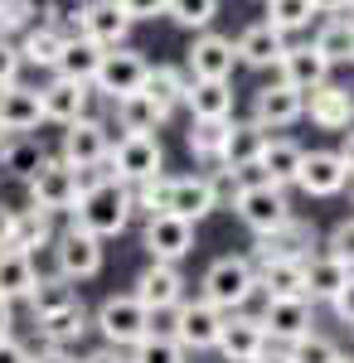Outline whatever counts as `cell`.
<instances>
[{
	"label": "cell",
	"instance_id": "26",
	"mask_svg": "<svg viewBox=\"0 0 354 363\" xmlns=\"http://www.w3.org/2000/svg\"><path fill=\"white\" fill-rule=\"evenodd\" d=\"M233 54H238V63H247V68H277V58L286 54V34L272 29L267 20H257V25H247L243 34H238Z\"/></svg>",
	"mask_w": 354,
	"mask_h": 363
},
{
	"label": "cell",
	"instance_id": "24",
	"mask_svg": "<svg viewBox=\"0 0 354 363\" xmlns=\"http://www.w3.org/2000/svg\"><path fill=\"white\" fill-rule=\"evenodd\" d=\"M165 213H175V218H185V223L209 218V213H214V189H209V179H204V174H180V179H170Z\"/></svg>",
	"mask_w": 354,
	"mask_h": 363
},
{
	"label": "cell",
	"instance_id": "19",
	"mask_svg": "<svg viewBox=\"0 0 354 363\" xmlns=\"http://www.w3.org/2000/svg\"><path fill=\"white\" fill-rule=\"evenodd\" d=\"M301 112H306V97L286 83H272V87H257L252 92V121L262 131H281V126L301 121Z\"/></svg>",
	"mask_w": 354,
	"mask_h": 363
},
{
	"label": "cell",
	"instance_id": "61",
	"mask_svg": "<svg viewBox=\"0 0 354 363\" xmlns=\"http://www.w3.org/2000/svg\"><path fill=\"white\" fill-rule=\"evenodd\" d=\"M350 20H354V0H350Z\"/></svg>",
	"mask_w": 354,
	"mask_h": 363
},
{
	"label": "cell",
	"instance_id": "8",
	"mask_svg": "<svg viewBox=\"0 0 354 363\" xmlns=\"http://www.w3.org/2000/svg\"><path fill=\"white\" fill-rule=\"evenodd\" d=\"M54 262H58V277L63 281H87L102 272V238H92L87 228L68 223L63 233H54Z\"/></svg>",
	"mask_w": 354,
	"mask_h": 363
},
{
	"label": "cell",
	"instance_id": "43",
	"mask_svg": "<svg viewBox=\"0 0 354 363\" xmlns=\"http://www.w3.org/2000/svg\"><path fill=\"white\" fill-rule=\"evenodd\" d=\"M316 5L311 0H267V25L281 29V34H296V29L311 25Z\"/></svg>",
	"mask_w": 354,
	"mask_h": 363
},
{
	"label": "cell",
	"instance_id": "33",
	"mask_svg": "<svg viewBox=\"0 0 354 363\" xmlns=\"http://www.w3.org/2000/svg\"><path fill=\"white\" fill-rule=\"evenodd\" d=\"M49 242H54V213H44V208H15L5 247H20L34 257V247H49Z\"/></svg>",
	"mask_w": 354,
	"mask_h": 363
},
{
	"label": "cell",
	"instance_id": "38",
	"mask_svg": "<svg viewBox=\"0 0 354 363\" xmlns=\"http://www.w3.org/2000/svg\"><path fill=\"white\" fill-rule=\"evenodd\" d=\"M257 286L267 296H301L306 301V281H301V262H257Z\"/></svg>",
	"mask_w": 354,
	"mask_h": 363
},
{
	"label": "cell",
	"instance_id": "6",
	"mask_svg": "<svg viewBox=\"0 0 354 363\" xmlns=\"http://www.w3.org/2000/svg\"><path fill=\"white\" fill-rule=\"evenodd\" d=\"M161 169H165L161 136H122V140H112L107 174H112V179H122L127 189L141 184V179H151V174H161Z\"/></svg>",
	"mask_w": 354,
	"mask_h": 363
},
{
	"label": "cell",
	"instance_id": "41",
	"mask_svg": "<svg viewBox=\"0 0 354 363\" xmlns=\"http://www.w3.org/2000/svg\"><path fill=\"white\" fill-rule=\"evenodd\" d=\"M185 359H190V354H185L170 335H161V330H151L141 344L127 349V363H185Z\"/></svg>",
	"mask_w": 354,
	"mask_h": 363
},
{
	"label": "cell",
	"instance_id": "49",
	"mask_svg": "<svg viewBox=\"0 0 354 363\" xmlns=\"http://www.w3.org/2000/svg\"><path fill=\"white\" fill-rule=\"evenodd\" d=\"M20 68H25L20 49H15L10 39H0V87H15V83H20Z\"/></svg>",
	"mask_w": 354,
	"mask_h": 363
},
{
	"label": "cell",
	"instance_id": "3",
	"mask_svg": "<svg viewBox=\"0 0 354 363\" xmlns=\"http://www.w3.org/2000/svg\"><path fill=\"white\" fill-rule=\"evenodd\" d=\"M102 339H107V349H132L141 339L156 330V315L141 306L136 296H107L102 306H97V320H92Z\"/></svg>",
	"mask_w": 354,
	"mask_h": 363
},
{
	"label": "cell",
	"instance_id": "22",
	"mask_svg": "<svg viewBox=\"0 0 354 363\" xmlns=\"http://www.w3.org/2000/svg\"><path fill=\"white\" fill-rule=\"evenodd\" d=\"M87 102H92V92L82 83H68V78H54L39 87V112H44V121H58V126H73L78 116H87Z\"/></svg>",
	"mask_w": 354,
	"mask_h": 363
},
{
	"label": "cell",
	"instance_id": "42",
	"mask_svg": "<svg viewBox=\"0 0 354 363\" xmlns=\"http://www.w3.org/2000/svg\"><path fill=\"white\" fill-rule=\"evenodd\" d=\"M233 121V116H228ZM228 121H190V131H185V145H190L194 160H218V150H223V136H228Z\"/></svg>",
	"mask_w": 354,
	"mask_h": 363
},
{
	"label": "cell",
	"instance_id": "23",
	"mask_svg": "<svg viewBox=\"0 0 354 363\" xmlns=\"http://www.w3.org/2000/svg\"><path fill=\"white\" fill-rule=\"evenodd\" d=\"M272 131H262L257 121H228V136H223V150H218V165L223 169H252L257 155L267 150Z\"/></svg>",
	"mask_w": 354,
	"mask_h": 363
},
{
	"label": "cell",
	"instance_id": "46",
	"mask_svg": "<svg viewBox=\"0 0 354 363\" xmlns=\"http://www.w3.org/2000/svg\"><path fill=\"white\" fill-rule=\"evenodd\" d=\"M34 25V10H29V0H0V39H10V34H25Z\"/></svg>",
	"mask_w": 354,
	"mask_h": 363
},
{
	"label": "cell",
	"instance_id": "52",
	"mask_svg": "<svg viewBox=\"0 0 354 363\" xmlns=\"http://www.w3.org/2000/svg\"><path fill=\"white\" fill-rule=\"evenodd\" d=\"M0 363H34V354H29L15 335H5V339H0Z\"/></svg>",
	"mask_w": 354,
	"mask_h": 363
},
{
	"label": "cell",
	"instance_id": "13",
	"mask_svg": "<svg viewBox=\"0 0 354 363\" xmlns=\"http://www.w3.org/2000/svg\"><path fill=\"white\" fill-rule=\"evenodd\" d=\"M141 247L151 252V262H175L180 267V257H190L194 247V223L175 218V213H156V218L141 223Z\"/></svg>",
	"mask_w": 354,
	"mask_h": 363
},
{
	"label": "cell",
	"instance_id": "50",
	"mask_svg": "<svg viewBox=\"0 0 354 363\" xmlns=\"http://www.w3.org/2000/svg\"><path fill=\"white\" fill-rule=\"evenodd\" d=\"M117 10L136 25V20H156V15H165V0H117Z\"/></svg>",
	"mask_w": 354,
	"mask_h": 363
},
{
	"label": "cell",
	"instance_id": "2",
	"mask_svg": "<svg viewBox=\"0 0 354 363\" xmlns=\"http://www.w3.org/2000/svg\"><path fill=\"white\" fill-rule=\"evenodd\" d=\"M252 291H257V272H252V262L247 257H218L209 262V272H204V296L199 301H209L214 310H243L252 301Z\"/></svg>",
	"mask_w": 354,
	"mask_h": 363
},
{
	"label": "cell",
	"instance_id": "40",
	"mask_svg": "<svg viewBox=\"0 0 354 363\" xmlns=\"http://www.w3.org/2000/svg\"><path fill=\"white\" fill-rule=\"evenodd\" d=\"M39 160H44V145H39L34 136H10L5 150H0V174H20V179H29V174L39 169Z\"/></svg>",
	"mask_w": 354,
	"mask_h": 363
},
{
	"label": "cell",
	"instance_id": "47",
	"mask_svg": "<svg viewBox=\"0 0 354 363\" xmlns=\"http://www.w3.org/2000/svg\"><path fill=\"white\" fill-rule=\"evenodd\" d=\"M204 179H209V189H214V208H223V203H233L238 189L247 184V169H218V174H204Z\"/></svg>",
	"mask_w": 354,
	"mask_h": 363
},
{
	"label": "cell",
	"instance_id": "5",
	"mask_svg": "<svg viewBox=\"0 0 354 363\" xmlns=\"http://www.w3.org/2000/svg\"><path fill=\"white\" fill-rule=\"evenodd\" d=\"M161 315H170V325H165L161 335H170L185 354H204V349H214V344H218L223 310H214L209 301H180L175 310H161Z\"/></svg>",
	"mask_w": 354,
	"mask_h": 363
},
{
	"label": "cell",
	"instance_id": "16",
	"mask_svg": "<svg viewBox=\"0 0 354 363\" xmlns=\"http://www.w3.org/2000/svg\"><path fill=\"white\" fill-rule=\"evenodd\" d=\"M78 25H82V39L97 44L102 54H107V49H122L127 34H132V20L117 10V0H82Z\"/></svg>",
	"mask_w": 354,
	"mask_h": 363
},
{
	"label": "cell",
	"instance_id": "45",
	"mask_svg": "<svg viewBox=\"0 0 354 363\" xmlns=\"http://www.w3.org/2000/svg\"><path fill=\"white\" fill-rule=\"evenodd\" d=\"M286 354H291V363H335L340 359V344L330 335H316V330H311V335H301L296 344H286Z\"/></svg>",
	"mask_w": 354,
	"mask_h": 363
},
{
	"label": "cell",
	"instance_id": "36",
	"mask_svg": "<svg viewBox=\"0 0 354 363\" xmlns=\"http://www.w3.org/2000/svg\"><path fill=\"white\" fill-rule=\"evenodd\" d=\"M63 44H68V39H63L54 25H29L25 34H20V44H15V49H20V58L34 63V68H54L58 54H63Z\"/></svg>",
	"mask_w": 354,
	"mask_h": 363
},
{
	"label": "cell",
	"instance_id": "10",
	"mask_svg": "<svg viewBox=\"0 0 354 363\" xmlns=\"http://www.w3.org/2000/svg\"><path fill=\"white\" fill-rule=\"evenodd\" d=\"M107 150H112V131L107 121L97 116H78L73 126H63V165L73 169H102L107 165Z\"/></svg>",
	"mask_w": 354,
	"mask_h": 363
},
{
	"label": "cell",
	"instance_id": "39",
	"mask_svg": "<svg viewBox=\"0 0 354 363\" xmlns=\"http://www.w3.org/2000/svg\"><path fill=\"white\" fill-rule=\"evenodd\" d=\"M25 301H29V310H34V320H44V315H54V310L73 306L78 291H73V281H63V277H39Z\"/></svg>",
	"mask_w": 354,
	"mask_h": 363
},
{
	"label": "cell",
	"instance_id": "7",
	"mask_svg": "<svg viewBox=\"0 0 354 363\" xmlns=\"http://www.w3.org/2000/svg\"><path fill=\"white\" fill-rule=\"evenodd\" d=\"M228 208H233V213H238V218H243L257 238H262V233H272V228H281L286 218H291L286 189H277V184H267V179H247Z\"/></svg>",
	"mask_w": 354,
	"mask_h": 363
},
{
	"label": "cell",
	"instance_id": "59",
	"mask_svg": "<svg viewBox=\"0 0 354 363\" xmlns=\"http://www.w3.org/2000/svg\"><path fill=\"white\" fill-rule=\"evenodd\" d=\"M10 218H15V208H5V203H0V247L10 242Z\"/></svg>",
	"mask_w": 354,
	"mask_h": 363
},
{
	"label": "cell",
	"instance_id": "18",
	"mask_svg": "<svg viewBox=\"0 0 354 363\" xmlns=\"http://www.w3.org/2000/svg\"><path fill=\"white\" fill-rule=\"evenodd\" d=\"M262 344H267V335H262V320H257V315H243V310H228V315H223L214 349L228 363H247L252 354H262Z\"/></svg>",
	"mask_w": 354,
	"mask_h": 363
},
{
	"label": "cell",
	"instance_id": "12",
	"mask_svg": "<svg viewBox=\"0 0 354 363\" xmlns=\"http://www.w3.org/2000/svg\"><path fill=\"white\" fill-rule=\"evenodd\" d=\"M146 58L136 54V49H107L102 54V63H97V78H92V87L107 97V102H117V97H132V92H141V83H146Z\"/></svg>",
	"mask_w": 354,
	"mask_h": 363
},
{
	"label": "cell",
	"instance_id": "31",
	"mask_svg": "<svg viewBox=\"0 0 354 363\" xmlns=\"http://www.w3.org/2000/svg\"><path fill=\"white\" fill-rule=\"evenodd\" d=\"M185 107H190L194 121H228V116H233V87L190 78V87H185Z\"/></svg>",
	"mask_w": 354,
	"mask_h": 363
},
{
	"label": "cell",
	"instance_id": "58",
	"mask_svg": "<svg viewBox=\"0 0 354 363\" xmlns=\"http://www.w3.org/2000/svg\"><path fill=\"white\" fill-rule=\"evenodd\" d=\"M10 306H15V301H5V296H0V339L10 335V325H15V310H10Z\"/></svg>",
	"mask_w": 354,
	"mask_h": 363
},
{
	"label": "cell",
	"instance_id": "11",
	"mask_svg": "<svg viewBox=\"0 0 354 363\" xmlns=\"http://www.w3.org/2000/svg\"><path fill=\"white\" fill-rule=\"evenodd\" d=\"M262 335L267 344H296L301 335H311V325H316V315H311V301H301V296H267V306H262Z\"/></svg>",
	"mask_w": 354,
	"mask_h": 363
},
{
	"label": "cell",
	"instance_id": "9",
	"mask_svg": "<svg viewBox=\"0 0 354 363\" xmlns=\"http://www.w3.org/2000/svg\"><path fill=\"white\" fill-rule=\"evenodd\" d=\"M238 68V54H233V39L228 34H214V29H199L185 54V73L199 78V83H228Z\"/></svg>",
	"mask_w": 354,
	"mask_h": 363
},
{
	"label": "cell",
	"instance_id": "1",
	"mask_svg": "<svg viewBox=\"0 0 354 363\" xmlns=\"http://www.w3.org/2000/svg\"><path fill=\"white\" fill-rule=\"evenodd\" d=\"M78 174H82V189H78V203H73V223L87 228L92 238L127 233V223H132V189L122 179H112L107 165L78 169Z\"/></svg>",
	"mask_w": 354,
	"mask_h": 363
},
{
	"label": "cell",
	"instance_id": "29",
	"mask_svg": "<svg viewBox=\"0 0 354 363\" xmlns=\"http://www.w3.org/2000/svg\"><path fill=\"white\" fill-rule=\"evenodd\" d=\"M301 281H306V301H335V291L350 281V267L335 262L330 252H321V257L301 262Z\"/></svg>",
	"mask_w": 354,
	"mask_h": 363
},
{
	"label": "cell",
	"instance_id": "30",
	"mask_svg": "<svg viewBox=\"0 0 354 363\" xmlns=\"http://www.w3.org/2000/svg\"><path fill=\"white\" fill-rule=\"evenodd\" d=\"M34 330L44 339V349H68V344H78V339L87 335V310H82V301H73V306L34 320Z\"/></svg>",
	"mask_w": 354,
	"mask_h": 363
},
{
	"label": "cell",
	"instance_id": "20",
	"mask_svg": "<svg viewBox=\"0 0 354 363\" xmlns=\"http://www.w3.org/2000/svg\"><path fill=\"white\" fill-rule=\"evenodd\" d=\"M321 131H350L354 126V92L340 83H321L316 92H306V112Z\"/></svg>",
	"mask_w": 354,
	"mask_h": 363
},
{
	"label": "cell",
	"instance_id": "37",
	"mask_svg": "<svg viewBox=\"0 0 354 363\" xmlns=\"http://www.w3.org/2000/svg\"><path fill=\"white\" fill-rule=\"evenodd\" d=\"M311 44L330 58V68H335V63H354V20L350 15H330Z\"/></svg>",
	"mask_w": 354,
	"mask_h": 363
},
{
	"label": "cell",
	"instance_id": "32",
	"mask_svg": "<svg viewBox=\"0 0 354 363\" xmlns=\"http://www.w3.org/2000/svg\"><path fill=\"white\" fill-rule=\"evenodd\" d=\"M185 87H190V73H185V68H175V63H151V68H146L141 92H146L156 107L175 112V107L185 102Z\"/></svg>",
	"mask_w": 354,
	"mask_h": 363
},
{
	"label": "cell",
	"instance_id": "51",
	"mask_svg": "<svg viewBox=\"0 0 354 363\" xmlns=\"http://www.w3.org/2000/svg\"><path fill=\"white\" fill-rule=\"evenodd\" d=\"M330 310H335V315H340L345 325H354V272H350V281H345V286L335 291V301H330Z\"/></svg>",
	"mask_w": 354,
	"mask_h": 363
},
{
	"label": "cell",
	"instance_id": "54",
	"mask_svg": "<svg viewBox=\"0 0 354 363\" xmlns=\"http://www.w3.org/2000/svg\"><path fill=\"white\" fill-rule=\"evenodd\" d=\"M335 155H340V165H345V174H350V179H354V126H350V131H345V145H340Z\"/></svg>",
	"mask_w": 354,
	"mask_h": 363
},
{
	"label": "cell",
	"instance_id": "4",
	"mask_svg": "<svg viewBox=\"0 0 354 363\" xmlns=\"http://www.w3.org/2000/svg\"><path fill=\"white\" fill-rule=\"evenodd\" d=\"M29 189V208H44V213H73L78 203V189H82V174L63 160H39V169L25 179Z\"/></svg>",
	"mask_w": 354,
	"mask_h": 363
},
{
	"label": "cell",
	"instance_id": "53",
	"mask_svg": "<svg viewBox=\"0 0 354 363\" xmlns=\"http://www.w3.org/2000/svg\"><path fill=\"white\" fill-rule=\"evenodd\" d=\"M247 363H291V354H286L281 344H262V354H252Z\"/></svg>",
	"mask_w": 354,
	"mask_h": 363
},
{
	"label": "cell",
	"instance_id": "21",
	"mask_svg": "<svg viewBox=\"0 0 354 363\" xmlns=\"http://www.w3.org/2000/svg\"><path fill=\"white\" fill-rule=\"evenodd\" d=\"M296 184L311 199H335L350 184V174H345V165H340L335 150H306V155H301V169H296Z\"/></svg>",
	"mask_w": 354,
	"mask_h": 363
},
{
	"label": "cell",
	"instance_id": "55",
	"mask_svg": "<svg viewBox=\"0 0 354 363\" xmlns=\"http://www.w3.org/2000/svg\"><path fill=\"white\" fill-rule=\"evenodd\" d=\"M78 363H127V354H122V349H97V354H87V359H78Z\"/></svg>",
	"mask_w": 354,
	"mask_h": 363
},
{
	"label": "cell",
	"instance_id": "34",
	"mask_svg": "<svg viewBox=\"0 0 354 363\" xmlns=\"http://www.w3.org/2000/svg\"><path fill=\"white\" fill-rule=\"evenodd\" d=\"M34 281H39V272H34V257L20 247H0V296L5 301H25L29 291H34Z\"/></svg>",
	"mask_w": 354,
	"mask_h": 363
},
{
	"label": "cell",
	"instance_id": "48",
	"mask_svg": "<svg viewBox=\"0 0 354 363\" xmlns=\"http://www.w3.org/2000/svg\"><path fill=\"white\" fill-rule=\"evenodd\" d=\"M326 252L335 257V262H345V267L354 272V218H345V223H335V228H330Z\"/></svg>",
	"mask_w": 354,
	"mask_h": 363
},
{
	"label": "cell",
	"instance_id": "57",
	"mask_svg": "<svg viewBox=\"0 0 354 363\" xmlns=\"http://www.w3.org/2000/svg\"><path fill=\"white\" fill-rule=\"evenodd\" d=\"M34 363H78L68 349H44V354H34Z\"/></svg>",
	"mask_w": 354,
	"mask_h": 363
},
{
	"label": "cell",
	"instance_id": "44",
	"mask_svg": "<svg viewBox=\"0 0 354 363\" xmlns=\"http://www.w3.org/2000/svg\"><path fill=\"white\" fill-rule=\"evenodd\" d=\"M165 15L185 29H209L218 15V0H165Z\"/></svg>",
	"mask_w": 354,
	"mask_h": 363
},
{
	"label": "cell",
	"instance_id": "28",
	"mask_svg": "<svg viewBox=\"0 0 354 363\" xmlns=\"http://www.w3.org/2000/svg\"><path fill=\"white\" fill-rule=\"evenodd\" d=\"M301 150L291 136H277V140H267V150L257 155V179H267V184H277V189H286V184H296V169H301Z\"/></svg>",
	"mask_w": 354,
	"mask_h": 363
},
{
	"label": "cell",
	"instance_id": "35",
	"mask_svg": "<svg viewBox=\"0 0 354 363\" xmlns=\"http://www.w3.org/2000/svg\"><path fill=\"white\" fill-rule=\"evenodd\" d=\"M97 63H102V49H97V44H87V39H68L63 54H58V63H54V78H68V83L92 87Z\"/></svg>",
	"mask_w": 354,
	"mask_h": 363
},
{
	"label": "cell",
	"instance_id": "60",
	"mask_svg": "<svg viewBox=\"0 0 354 363\" xmlns=\"http://www.w3.org/2000/svg\"><path fill=\"white\" fill-rule=\"evenodd\" d=\"M335 363H354V354H340V359H335Z\"/></svg>",
	"mask_w": 354,
	"mask_h": 363
},
{
	"label": "cell",
	"instance_id": "27",
	"mask_svg": "<svg viewBox=\"0 0 354 363\" xmlns=\"http://www.w3.org/2000/svg\"><path fill=\"white\" fill-rule=\"evenodd\" d=\"M112 116H117L122 136H156L165 121H170V112H165V107H156V102H151L146 92L117 97V102H112Z\"/></svg>",
	"mask_w": 354,
	"mask_h": 363
},
{
	"label": "cell",
	"instance_id": "17",
	"mask_svg": "<svg viewBox=\"0 0 354 363\" xmlns=\"http://www.w3.org/2000/svg\"><path fill=\"white\" fill-rule=\"evenodd\" d=\"M132 296H136L151 315L175 310L180 301H185V277H180V267H175V262H151V267L136 277V291H132Z\"/></svg>",
	"mask_w": 354,
	"mask_h": 363
},
{
	"label": "cell",
	"instance_id": "15",
	"mask_svg": "<svg viewBox=\"0 0 354 363\" xmlns=\"http://www.w3.org/2000/svg\"><path fill=\"white\" fill-rule=\"evenodd\" d=\"M277 83H286V87H296L301 97L306 92H316L321 83H330V58L316 49V44H286V54L277 58Z\"/></svg>",
	"mask_w": 354,
	"mask_h": 363
},
{
	"label": "cell",
	"instance_id": "56",
	"mask_svg": "<svg viewBox=\"0 0 354 363\" xmlns=\"http://www.w3.org/2000/svg\"><path fill=\"white\" fill-rule=\"evenodd\" d=\"M316 5V15H345L350 10V0H311Z\"/></svg>",
	"mask_w": 354,
	"mask_h": 363
},
{
	"label": "cell",
	"instance_id": "25",
	"mask_svg": "<svg viewBox=\"0 0 354 363\" xmlns=\"http://www.w3.org/2000/svg\"><path fill=\"white\" fill-rule=\"evenodd\" d=\"M44 121L39 112V87H0V131H10V136H29L34 126Z\"/></svg>",
	"mask_w": 354,
	"mask_h": 363
},
{
	"label": "cell",
	"instance_id": "14",
	"mask_svg": "<svg viewBox=\"0 0 354 363\" xmlns=\"http://www.w3.org/2000/svg\"><path fill=\"white\" fill-rule=\"evenodd\" d=\"M311 247H316V228L301 223L296 213H291L281 228H272V233H262V238H257L252 267H257V262H306Z\"/></svg>",
	"mask_w": 354,
	"mask_h": 363
}]
</instances>
